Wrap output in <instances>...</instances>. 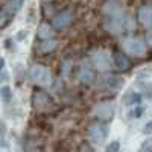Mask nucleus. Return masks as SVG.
Listing matches in <instances>:
<instances>
[{"mask_svg":"<svg viewBox=\"0 0 152 152\" xmlns=\"http://www.w3.org/2000/svg\"><path fill=\"white\" fill-rule=\"evenodd\" d=\"M122 49L126 55H131L135 58H143L148 55V46H146L145 40L140 37H135V35L125 37L122 40Z\"/></svg>","mask_w":152,"mask_h":152,"instance_id":"f257e3e1","label":"nucleus"},{"mask_svg":"<svg viewBox=\"0 0 152 152\" xmlns=\"http://www.w3.org/2000/svg\"><path fill=\"white\" fill-rule=\"evenodd\" d=\"M104 26L107 29V32L113 34V35H119L128 29H132L134 23L132 20L126 15V12L120 15H114V17H105L104 18Z\"/></svg>","mask_w":152,"mask_h":152,"instance_id":"f03ea898","label":"nucleus"},{"mask_svg":"<svg viewBox=\"0 0 152 152\" xmlns=\"http://www.w3.org/2000/svg\"><path fill=\"white\" fill-rule=\"evenodd\" d=\"M90 62L93 69H96L97 72H110L114 67V58L104 49L93 50L90 55Z\"/></svg>","mask_w":152,"mask_h":152,"instance_id":"7ed1b4c3","label":"nucleus"},{"mask_svg":"<svg viewBox=\"0 0 152 152\" xmlns=\"http://www.w3.org/2000/svg\"><path fill=\"white\" fill-rule=\"evenodd\" d=\"M29 78L38 87H49V85H52V82H53V78H52L50 70L46 66H41V64H35V66L31 67Z\"/></svg>","mask_w":152,"mask_h":152,"instance_id":"20e7f679","label":"nucleus"},{"mask_svg":"<svg viewBox=\"0 0 152 152\" xmlns=\"http://www.w3.org/2000/svg\"><path fill=\"white\" fill-rule=\"evenodd\" d=\"M107 134H108V129H107V126L104 123H93L90 126V131H88V138H90V142L93 145H100V143H104L105 142V138H107Z\"/></svg>","mask_w":152,"mask_h":152,"instance_id":"39448f33","label":"nucleus"},{"mask_svg":"<svg viewBox=\"0 0 152 152\" xmlns=\"http://www.w3.org/2000/svg\"><path fill=\"white\" fill-rule=\"evenodd\" d=\"M116 113V107L113 102H100L93 108V114L94 117H97L99 120H108L114 116Z\"/></svg>","mask_w":152,"mask_h":152,"instance_id":"423d86ee","label":"nucleus"},{"mask_svg":"<svg viewBox=\"0 0 152 152\" xmlns=\"http://www.w3.org/2000/svg\"><path fill=\"white\" fill-rule=\"evenodd\" d=\"M73 18L75 15L72 11H61L53 17V28L58 31H64L73 23Z\"/></svg>","mask_w":152,"mask_h":152,"instance_id":"0eeeda50","label":"nucleus"},{"mask_svg":"<svg viewBox=\"0 0 152 152\" xmlns=\"http://www.w3.org/2000/svg\"><path fill=\"white\" fill-rule=\"evenodd\" d=\"M52 99H50V96L44 91H38L34 94V107L37 110L40 111H49L50 108H52Z\"/></svg>","mask_w":152,"mask_h":152,"instance_id":"6e6552de","label":"nucleus"},{"mask_svg":"<svg viewBox=\"0 0 152 152\" xmlns=\"http://www.w3.org/2000/svg\"><path fill=\"white\" fill-rule=\"evenodd\" d=\"M102 12H104V17H114V15L123 14L125 9L117 0H107L102 6Z\"/></svg>","mask_w":152,"mask_h":152,"instance_id":"1a4fd4ad","label":"nucleus"},{"mask_svg":"<svg viewBox=\"0 0 152 152\" xmlns=\"http://www.w3.org/2000/svg\"><path fill=\"white\" fill-rule=\"evenodd\" d=\"M138 20L143 28L152 29V5H145L138 9Z\"/></svg>","mask_w":152,"mask_h":152,"instance_id":"9d476101","label":"nucleus"},{"mask_svg":"<svg viewBox=\"0 0 152 152\" xmlns=\"http://www.w3.org/2000/svg\"><path fill=\"white\" fill-rule=\"evenodd\" d=\"M78 79L82 82V84H91L94 81V70L88 66V64H84L81 66L79 72H78Z\"/></svg>","mask_w":152,"mask_h":152,"instance_id":"9b49d317","label":"nucleus"},{"mask_svg":"<svg viewBox=\"0 0 152 152\" xmlns=\"http://www.w3.org/2000/svg\"><path fill=\"white\" fill-rule=\"evenodd\" d=\"M114 67H117V70L120 72H128L131 69V61L125 53H114Z\"/></svg>","mask_w":152,"mask_h":152,"instance_id":"f8f14e48","label":"nucleus"},{"mask_svg":"<svg viewBox=\"0 0 152 152\" xmlns=\"http://www.w3.org/2000/svg\"><path fill=\"white\" fill-rule=\"evenodd\" d=\"M53 28L49 26L47 23H41L40 26H38V31H37V35L41 38V40H49V38H53Z\"/></svg>","mask_w":152,"mask_h":152,"instance_id":"ddd939ff","label":"nucleus"},{"mask_svg":"<svg viewBox=\"0 0 152 152\" xmlns=\"http://www.w3.org/2000/svg\"><path fill=\"white\" fill-rule=\"evenodd\" d=\"M56 47H58V41L55 38H49V40H43V43H40V52L47 55V53H52Z\"/></svg>","mask_w":152,"mask_h":152,"instance_id":"4468645a","label":"nucleus"},{"mask_svg":"<svg viewBox=\"0 0 152 152\" xmlns=\"http://www.w3.org/2000/svg\"><path fill=\"white\" fill-rule=\"evenodd\" d=\"M21 3H23V0H11V2H9L3 9L8 12L11 17H14V15H15V12L21 8Z\"/></svg>","mask_w":152,"mask_h":152,"instance_id":"2eb2a0df","label":"nucleus"},{"mask_svg":"<svg viewBox=\"0 0 152 152\" xmlns=\"http://www.w3.org/2000/svg\"><path fill=\"white\" fill-rule=\"evenodd\" d=\"M102 82H104V85L107 88H117V87H120L123 84V81L119 79L117 76H108V78H104Z\"/></svg>","mask_w":152,"mask_h":152,"instance_id":"dca6fc26","label":"nucleus"},{"mask_svg":"<svg viewBox=\"0 0 152 152\" xmlns=\"http://www.w3.org/2000/svg\"><path fill=\"white\" fill-rule=\"evenodd\" d=\"M145 113V108L142 105H135L131 111H129V119H140Z\"/></svg>","mask_w":152,"mask_h":152,"instance_id":"f3484780","label":"nucleus"},{"mask_svg":"<svg viewBox=\"0 0 152 152\" xmlns=\"http://www.w3.org/2000/svg\"><path fill=\"white\" fill-rule=\"evenodd\" d=\"M128 104L135 107V105H140L142 104V94L140 93H131L129 99H128Z\"/></svg>","mask_w":152,"mask_h":152,"instance_id":"a211bd4d","label":"nucleus"},{"mask_svg":"<svg viewBox=\"0 0 152 152\" xmlns=\"http://www.w3.org/2000/svg\"><path fill=\"white\" fill-rule=\"evenodd\" d=\"M0 94H2V100L3 102H9V99L12 97V91L8 85H3L2 90H0Z\"/></svg>","mask_w":152,"mask_h":152,"instance_id":"6ab92c4d","label":"nucleus"},{"mask_svg":"<svg viewBox=\"0 0 152 152\" xmlns=\"http://www.w3.org/2000/svg\"><path fill=\"white\" fill-rule=\"evenodd\" d=\"M143 134H152V120L148 122L145 125V128H143Z\"/></svg>","mask_w":152,"mask_h":152,"instance_id":"aec40b11","label":"nucleus"},{"mask_svg":"<svg viewBox=\"0 0 152 152\" xmlns=\"http://www.w3.org/2000/svg\"><path fill=\"white\" fill-rule=\"evenodd\" d=\"M119 148H120V145L117 142H114V143H111V145L107 146V151H119Z\"/></svg>","mask_w":152,"mask_h":152,"instance_id":"412c9836","label":"nucleus"},{"mask_svg":"<svg viewBox=\"0 0 152 152\" xmlns=\"http://www.w3.org/2000/svg\"><path fill=\"white\" fill-rule=\"evenodd\" d=\"M44 3H50V2H53V0H43Z\"/></svg>","mask_w":152,"mask_h":152,"instance_id":"4be33fe9","label":"nucleus"}]
</instances>
